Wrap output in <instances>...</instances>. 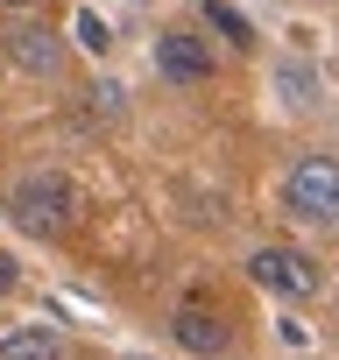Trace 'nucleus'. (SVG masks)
<instances>
[{"instance_id":"obj_1","label":"nucleus","mask_w":339,"mask_h":360,"mask_svg":"<svg viewBox=\"0 0 339 360\" xmlns=\"http://www.w3.org/2000/svg\"><path fill=\"white\" fill-rule=\"evenodd\" d=\"M8 212H15L29 233L57 240V233H71V226H78V212H85V191L71 184L64 169H29L22 184L8 191Z\"/></svg>"},{"instance_id":"obj_2","label":"nucleus","mask_w":339,"mask_h":360,"mask_svg":"<svg viewBox=\"0 0 339 360\" xmlns=\"http://www.w3.org/2000/svg\"><path fill=\"white\" fill-rule=\"evenodd\" d=\"M283 212L304 226H339V155H297L283 176Z\"/></svg>"},{"instance_id":"obj_3","label":"nucleus","mask_w":339,"mask_h":360,"mask_svg":"<svg viewBox=\"0 0 339 360\" xmlns=\"http://www.w3.org/2000/svg\"><path fill=\"white\" fill-rule=\"evenodd\" d=\"M248 276H255L269 297H283V304H311V297H318V262H311L304 248H290V240L255 248V255H248Z\"/></svg>"},{"instance_id":"obj_4","label":"nucleus","mask_w":339,"mask_h":360,"mask_svg":"<svg viewBox=\"0 0 339 360\" xmlns=\"http://www.w3.org/2000/svg\"><path fill=\"white\" fill-rule=\"evenodd\" d=\"M155 71H162L170 85H205V78H212V43H205L198 29H162V36H155Z\"/></svg>"},{"instance_id":"obj_5","label":"nucleus","mask_w":339,"mask_h":360,"mask_svg":"<svg viewBox=\"0 0 339 360\" xmlns=\"http://www.w3.org/2000/svg\"><path fill=\"white\" fill-rule=\"evenodd\" d=\"M170 339H177L184 353H198V360H219V353H226V325H219V311H205V304H184L177 318H170Z\"/></svg>"},{"instance_id":"obj_6","label":"nucleus","mask_w":339,"mask_h":360,"mask_svg":"<svg viewBox=\"0 0 339 360\" xmlns=\"http://www.w3.org/2000/svg\"><path fill=\"white\" fill-rule=\"evenodd\" d=\"M8 57H15V71H29V78H50V71L64 64V43H57L43 22H15V36H8Z\"/></svg>"},{"instance_id":"obj_7","label":"nucleus","mask_w":339,"mask_h":360,"mask_svg":"<svg viewBox=\"0 0 339 360\" xmlns=\"http://www.w3.org/2000/svg\"><path fill=\"white\" fill-rule=\"evenodd\" d=\"M0 360H64V332L57 325H15L0 339Z\"/></svg>"},{"instance_id":"obj_8","label":"nucleus","mask_w":339,"mask_h":360,"mask_svg":"<svg viewBox=\"0 0 339 360\" xmlns=\"http://www.w3.org/2000/svg\"><path fill=\"white\" fill-rule=\"evenodd\" d=\"M198 15H205V29H219V36H226L234 50H248V43H255V29H248V15L234 8V0H205Z\"/></svg>"},{"instance_id":"obj_9","label":"nucleus","mask_w":339,"mask_h":360,"mask_svg":"<svg viewBox=\"0 0 339 360\" xmlns=\"http://www.w3.org/2000/svg\"><path fill=\"white\" fill-rule=\"evenodd\" d=\"M276 85H283V106H297V113L311 106V71H297V64H283V71H276Z\"/></svg>"},{"instance_id":"obj_10","label":"nucleus","mask_w":339,"mask_h":360,"mask_svg":"<svg viewBox=\"0 0 339 360\" xmlns=\"http://www.w3.org/2000/svg\"><path fill=\"white\" fill-rule=\"evenodd\" d=\"M78 50H92V57H106V50H113V29H106L99 15H78Z\"/></svg>"},{"instance_id":"obj_11","label":"nucleus","mask_w":339,"mask_h":360,"mask_svg":"<svg viewBox=\"0 0 339 360\" xmlns=\"http://www.w3.org/2000/svg\"><path fill=\"white\" fill-rule=\"evenodd\" d=\"M15 283H22V269H15V255H8V248H0V297H8Z\"/></svg>"},{"instance_id":"obj_12","label":"nucleus","mask_w":339,"mask_h":360,"mask_svg":"<svg viewBox=\"0 0 339 360\" xmlns=\"http://www.w3.org/2000/svg\"><path fill=\"white\" fill-rule=\"evenodd\" d=\"M0 8H15V15H43L50 0H0Z\"/></svg>"}]
</instances>
